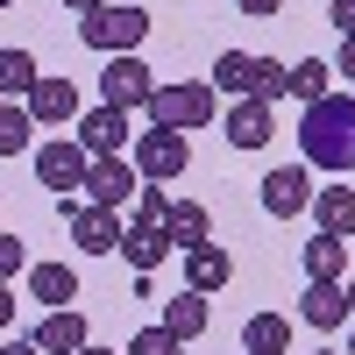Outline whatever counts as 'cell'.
Listing matches in <instances>:
<instances>
[{"label": "cell", "instance_id": "30bf717a", "mask_svg": "<svg viewBox=\"0 0 355 355\" xmlns=\"http://www.w3.org/2000/svg\"><path fill=\"white\" fill-rule=\"evenodd\" d=\"M28 121H36V128H71L78 121V85L71 78H57V71H43L36 85H28Z\"/></svg>", "mask_w": 355, "mask_h": 355}, {"label": "cell", "instance_id": "7402d4cb", "mask_svg": "<svg viewBox=\"0 0 355 355\" xmlns=\"http://www.w3.org/2000/svg\"><path fill=\"white\" fill-rule=\"evenodd\" d=\"M242 355H291V320H284V313H249Z\"/></svg>", "mask_w": 355, "mask_h": 355}, {"label": "cell", "instance_id": "d6986e66", "mask_svg": "<svg viewBox=\"0 0 355 355\" xmlns=\"http://www.w3.org/2000/svg\"><path fill=\"white\" fill-rule=\"evenodd\" d=\"M21 277H28V291L43 299V313H57V306L78 299V270H71V263H28Z\"/></svg>", "mask_w": 355, "mask_h": 355}, {"label": "cell", "instance_id": "6da1fadb", "mask_svg": "<svg viewBox=\"0 0 355 355\" xmlns=\"http://www.w3.org/2000/svg\"><path fill=\"white\" fill-rule=\"evenodd\" d=\"M299 157L306 171H355V93H327L299 114Z\"/></svg>", "mask_w": 355, "mask_h": 355}, {"label": "cell", "instance_id": "5bb4252c", "mask_svg": "<svg viewBox=\"0 0 355 355\" xmlns=\"http://www.w3.org/2000/svg\"><path fill=\"white\" fill-rule=\"evenodd\" d=\"M114 256H121L135 277H150V270H164V263H171L178 249L164 242V227H150V220H128V227H121V249H114Z\"/></svg>", "mask_w": 355, "mask_h": 355}, {"label": "cell", "instance_id": "9c48e42d", "mask_svg": "<svg viewBox=\"0 0 355 355\" xmlns=\"http://www.w3.org/2000/svg\"><path fill=\"white\" fill-rule=\"evenodd\" d=\"M135 192H142L135 164H121V157H93V164H85V206H107V214H121Z\"/></svg>", "mask_w": 355, "mask_h": 355}, {"label": "cell", "instance_id": "ba28073f", "mask_svg": "<svg viewBox=\"0 0 355 355\" xmlns=\"http://www.w3.org/2000/svg\"><path fill=\"white\" fill-rule=\"evenodd\" d=\"M85 164H93V157H85L71 135H50L43 150H36V185H50L57 199H64V192H85Z\"/></svg>", "mask_w": 355, "mask_h": 355}, {"label": "cell", "instance_id": "8d00e7d4", "mask_svg": "<svg viewBox=\"0 0 355 355\" xmlns=\"http://www.w3.org/2000/svg\"><path fill=\"white\" fill-rule=\"evenodd\" d=\"M78 355H114V348H100V341H85V348H78Z\"/></svg>", "mask_w": 355, "mask_h": 355}, {"label": "cell", "instance_id": "4316f807", "mask_svg": "<svg viewBox=\"0 0 355 355\" xmlns=\"http://www.w3.org/2000/svg\"><path fill=\"white\" fill-rule=\"evenodd\" d=\"M128 355H185V341H178L171 327H142V334L128 341Z\"/></svg>", "mask_w": 355, "mask_h": 355}, {"label": "cell", "instance_id": "d590c367", "mask_svg": "<svg viewBox=\"0 0 355 355\" xmlns=\"http://www.w3.org/2000/svg\"><path fill=\"white\" fill-rule=\"evenodd\" d=\"M341 299H348V320H355V277H348V284H341Z\"/></svg>", "mask_w": 355, "mask_h": 355}, {"label": "cell", "instance_id": "8992f818", "mask_svg": "<svg viewBox=\"0 0 355 355\" xmlns=\"http://www.w3.org/2000/svg\"><path fill=\"white\" fill-rule=\"evenodd\" d=\"M157 85H164V78L142 64V50H135V57H107V71H100V100L121 107V114H135V107H150Z\"/></svg>", "mask_w": 355, "mask_h": 355}, {"label": "cell", "instance_id": "74e56055", "mask_svg": "<svg viewBox=\"0 0 355 355\" xmlns=\"http://www.w3.org/2000/svg\"><path fill=\"white\" fill-rule=\"evenodd\" d=\"M313 355H341V348H313Z\"/></svg>", "mask_w": 355, "mask_h": 355}, {"label": "cell", "instance_id": "4fadbf2b", "mask_svg": "<svg viewBox=\"0 0 355 355\" xmlns=\"http://www.w3.org/2000/svg\"><path fill=\"white\" fill-rule=\"evenodd\" d=\"M28 341H36V355H78L85 341H93V327H85L78 306H57V313L36 320V334H28Z\"/></svg>", "mask_w": 355, "mask_h": 355}, {"label": "cell", "instance_id": "ffe728a7", "mask_svg": "<svg viewBox=\"0 0 355 355\" xmlns=\"http://www.w3.org/2000/svg\"><path fill=\"white\" fill-rule=\"evenodd\" d=\"M299 263H306V284H341V270H348V242H341V234H313V242L299 249Z\"/></svg>", "mask_w": 355, "mask_h": 355}, {"label": "cell", "instance_id": "83f0119b", "mask_svg": "<svg viewBox=\"0 0 355 355\" xmlns=\"http://www.w3.org/2000/svg\"><path fill=\"white\" fill-rule=\"evenodd\" d=\"M128 206H135V220H150V227H164V214H171V192H164V185H142V192H135Z\"/></svg>", "mask_w": 355, "mask_h": 355}, {"label": "cell", "instance_id": "9a60e30c", "mask_svg": "<svg viewBox=\"0 0 355 355\" xmlns=\"http://www.w3.org/2000/svg\"><path fill=\"white\" fill-rule=\"evenodd\" d=\"M227 284H234V256H227L220 242H199V249H185V291L214 299V291H227Z\"/></svg>", "mask_w": 355, "mask_h": 355}, {"label": "cell", "instance_id": "e0dca14e", "mask_svg": "<svg viewBox=\"0 0 355 355\" xmlns=\"http://www.w3.org/2000/svg\"><path fill=\"white\" fill-rule=\"evenodd\" d=\"M164 242L185 256V249H199V242H214V214H206L199 199H171V214H164Z\"/></svg>", "mask_w": 355, "mask_h": 355}, {"label": "cell", "instance_id": "484cf974", "mask_svg": "<svg viewBox=\"0 0 355 355\" xmlns=\"http://www.w3.org/2000/svg\"><path fill=\"white\" fill-rule=\"evenodd\" d=\"M28 135H36V121H28L21 100H0V157H21Z\"/></svg>", "mask_w": 355, "mask_h": 355}, {"label": "cell", "instance_id": "f35d334b", "mask_svg": "<svg viewBox=\"0 0 355 355\" xmlns=\"http://www.w3.org/2000/svg\"><path fill=\"white\" fill-rule=\"evenodd\" d=\"M341 355H355V334H348V348H341Z\"/></svg>", "mask_w": 355, "mask_h": 355}, {"label": "cell", "instance_id": "cb8c5ba5", "mask_svg": "<svg viewBox=\"0 0 355 355\" xmlns=\"http://www.w3.org/2000/svg\"><path fill=\"white\" fill-rule=\"evenodd\" d=\"M299 320L320 334H334L341 320H348V299H341V284H306V299H299Z\"/></svg>", "mask_w": 355, "mask_h": 355}, {"label": "cell", "instance_id": "ab89813d", "mask_svg": "<svg viewBox=\"0 0 355 355\" xmlns=\"http://www.w3.org/2000/svg\"><path fill=\"white\" fill-rule=\"evenodd\" d=\"M0 8H15V0H0Z\"/></svg>", "mask_w": 355, "mask_h": 355}, {"label": "cell", "instance_id": "4dcf8cb0", "mask_svg": "<svg viewBox=\"0 0 355 355\" xmlns=\"http://www.w3.org/2000/svg\"><path fill=\"white\" fill-rule=\"evenodd\" d=\"M327 21L341 28V43H348V36H355V0H334V8H327Z\"/></svg>", "mask_w": 355, "mask_h": 355}, {"label": "cell", "instance_id": "3957f363", "mask_svg": "<svg viewBox=\"0 0 355 355\" xmlns=\"http://www.w3.org/2000/svg\"><path fill=\"white\" fill-rule=\"evenodd\" d=\"M214 107H220V93H214L206 78H171V85L150 93V121L192 135V128H214Z\"/></svg>", "mask_w": 355, "mask_h": 355}, {"label": "cell", "instance_id": "5b68a950", "mask_svg": "<svg viewBox=\"0 0 355 355\" xmlns=\"http://www.w3.org/2000/svg\"><path fill=\"white\" fill-rule=\"evenodd\" d=\"M185 164H192V142L178 128H142L135 135V178L142 185H171V178H185Z\"/></svg>", "mask_w": 355, "mask_h": 355}, {"label": "cell", "instance_id": "603a6c76", "mask_svg": "<svg viewBox=\"0 0 355 355\" xmlns=\"http://www.w3.org/2000/svg\"><path fill=\"white\" fill-rule=\"evenodd\" d=\"M157 327H171L178 341H199L206 327H214V306H206L199 291H178V299L164 306V320H157Z\"/></svg>", "mask_w": 355, "mask_h": 355}, {"label": "cell", "instance_id": "836d02e7", "mask_svg": "<svg viewBox=\"0 0 355 355\" xmlns=\"http://www.w3.org/2000/svg\"><path fill=\"white\" fill-rule=\"evenodd\" d=\"M57 8H71V15H93V8H107V0H57Z\"/></svg>", "mask_w": 355, "mask_h": 355}, {"label": "cell", "instance_id": "f1b7e54d", "mask_svg": "<svg viewBox=\"0 0 355 355\" xmlns=\"http://www.w3.org/2000/svg\"><path fill=\"white\" fill-rule=\"evenodd\" d=\"M21 270H28V249L15 242V234H8V227H0V284H15Z\"/></svg>", "mask_w": 355, "mask_h": 355}, {"label": "cell", "instance_id": "e575fe53", "mask_svg": "<svg viewBox=\"0 0 355 355\" xmlns=\"http://www.w3.org/2000/svg\"><path fill=\"white\" fill-rule=\"evenodd\" d=\"M0 355H36V341H0Z\"/></svg>", "mask_w": 355, "mask_h": 355}, {"label": "cell", "instance_id": "277c9868", "mask_svg": "<svg viewBox=\"0 0 355 355\" xmlns=\"http://www.w3.org/2000/svg\"><path fill=\"white\" fill-rule=\"evenodd\" d=\"M78 43L85 50H100V57H135L142 43H150V15L142 8H93V15H78Z\"/></svg>", "mask_w": 355, "mask_h": 355}, {"label": "cell", "instance_id": "2e32d148", "mask_svg": "<svg viewBox=\"0 0 355 355\" xmlns=\"http://www.w3.org/2000/svg\"><path fill=\"white\" fill-rule=\"evenodd\" d=\"M121 214H107V206H71V242L85 249V256H114L121 249Z\"/></svg>", "mask_w": 355, "mask_h": 355}, {"label": "cell", "instance_id": "d6a6232c", "mask_svg": "<svg viewBox=\"0 0 355 355\" xmlns=\"http://www.w3.org/2000/svg\"><path fill=\"white\" fill-rule=\"evenodd\" d=\"M334 71H341V78H348V93H355V36H348V43H341V64H334Z\"/></svg>", "mask_w": 355, "mask_h": 355}, {"label": "cell", "instance_id": "7c38bea8", "mask_svg": "<svg viewBox=\"0 0 355 355\" xmlns=\"http://www.w3.org/2000/svg\"><path fill=\"white\" fill-rule=\"evenodd\" d=\"M220 135H227V150H270V135H277V107H270V100H234Z\"/></svg>", "mask_w": 355, "mask_h": 355}, {"label": "cell", "instance_id": "1f68e13d", "mask_svg": "<svg viewBox=\"0 0 355 355\" xmlns=\"http://www.w3.org/2000/svg\"><path fill=\"white\" fill-rule=\"evenodd\" d=\"M15 306H21V299H15V284H0V334L15 327Z\"/></svg>", "mask_w": 355, "mask_h": 355}, {"label": "cell", "instance_id": "8fae6325", "mask_svg": "<svg viewBox=\"0 0 355 355\" xmlns=\"http://www.w3.org/2000/svg\"><path fill=\"white\" fill-rule=\"evenodd\" d=\"M71 128H78L71 142H78V150H85V157H121V142L135 135V128H128V114H121V107H107V100H100L93 114H78V121H71Z\"/></svg>", "mask_w": 355, "mask_h": 355}, {"label": "cell", "instance_id": "f546056e", "mask_svg": "<svg viewBox=\"0 0 355 355\" xmlns=\"http://www.w3.org/2000/svg\"><path fill=\"white\" fill-rule=\"evenodd\" d=\"M234 8H242L249 21H277V15H284V0H234Z\"/></svg>", "mask_w": 355, "mask_h": 355}, {"label": "cell", "instance_id": "44dd1931", "mask_svg": "<svg viewBox=\"0 0 355 355\" xmlns=\"http://www.w3.org/2000/svg\"><path fill=\"white\" fill-rule=\"evenodd\" d=\"M327 93H334V64H327V57H299V64L284 71V100L313 107V100H327Z\"/></svg>", "mask_w": 355, "mask_h": 355}, {"label": "cell", "instance_id": "d4e9b609", "mask_svg": "<svg viewBox=\"0 0 355 355\" xmlns=\"http://www.w3.org/2000/svg\"><path fill=\"white\" fill-rule=\"evenodd\" d=\"M36 78H43V64L28 50H0V100H28Z\"/></svg>", "mask_w": 355, "mask_h": 355}, {"label": "cell", "instance_id": "52a82bcc", "mask_svg": "<svg viewBox=\"0 0 355 355\" xmlns=\"http://www.w3.org/2000/svg\"><path fill=\"white\" fill-rule=\"evenodd\" d=\"M263 214L270 220H299L306 206H313V171L306 164H277V171H263Z\"/></svg>", "mask_w": 355, "mask_h": 355}, {"label": "cell", "instance_id": "ac0fdd59", "mask_svg": "<svg viewBox=\"0 0 355 355\" xmlns=\"http://www.w3.org/2000/svg\"><path fill=\"white\" fill-rule=\"evenodd\" d=\"M306 214L320 220V234H355V185H313V206Z\"/></svg>", "mask_w": 355, "mask_h": 355}, {"label": "cell", "instance_id": "7a4b0ae2", "mask_svg": "<svg viewBox=\"0 0 355 355\" xmlns=\"http://www.w3.org/2000/svg\"><path fill=\"white\" fill-rule=\"evenodd\" d=\"M214 93H227V100H284V57H249V50H220L214 57Z\"/></svg>", "mask_w": 355, "mask_h": 355}]
</instances>
